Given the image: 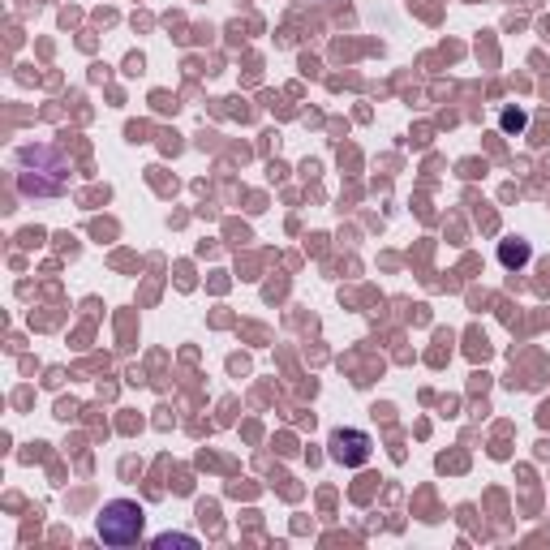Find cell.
Segmentation results:
<instances>
[{"label": "cell", "mask_w": 550, "mask_h": 550, "mask_svg": "<svg viewBox=\"0 0 550 550\" xmlns=\"http://www.w3.org/2000/svg\"><path fill=\"white\" fill-rule=\"evenodd\" d=\"M142 525H147V512L138 499H112L99 512V538L108 546H134L142 538Z\"/></svg>", "instance_id": "1"}, {"label": "cell", "mask_w": 550, "mask_h": 550, "mask_svg": "<svg viewBox=\"0 0 550 550\" xmlns=\"http://www.w3.org/2000/svg\"><path fill=\"white\" fill-rule=\"evenodd\" d=\"M327 452H331V460H336V465H344V469H361V465H370V456H374V439H370L366 430L344 426V430H331Z\"/></svg>", "instance_id": "2"}, {"label": "cell", "mask_w": 550, "mask_h": 550, "mask_svg": "<svg viewBox=\"0 0 550 550\" xmlns=\"http://www.w3.org/2000/svg\"><path fill=\"white\" fill-rule=\"evenodd\" d=\"M529 258H533V245H529V241H520V237H508V241H499V263L508 267V271H520V267H529Z\"/></svg>", "instance_id": "3"}, {"label": "cell", "mask_w": 550, "mask_h": 550, "mask_svg": "<svg viewBox=\"0 0 550 550\" xmlns=\"http://www.w3.org/2000/svg\"><path fill=\"white\" fill-rule=\"evenodd\" d=\"M525 125H529V112L525 108H503L499 112V129H503V134H525Z\"/></svg>", "instance_id": "4"}, {"label": "cell", "mask_w": 550, "mask_h": 550, "mask_svg": "<svg viewBox=\"0 0 550 550\" xmlns=\"http://www.w3.org/2000/svg\"><path fill=\"white\" fill-rule=\"evenodd\" d=\"M155 546L159 550H168V546H198V538H194V533H159V538H155Z\"/></svg>", "instance_id": "5"}]
</instances>
